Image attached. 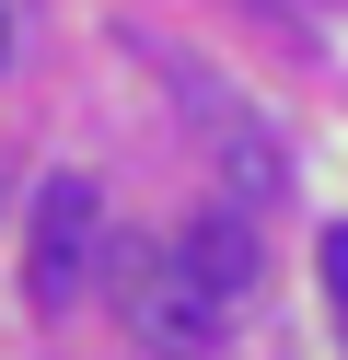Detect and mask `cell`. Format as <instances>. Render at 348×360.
<instances>
[{"mask_svg": "<svg viewBox=\"0 0 348 360\" xmlns=\"http://www.w3.org/2000/svg\"><path fill=\"white\" fill-rule=\"evenodd\" d=\"M0 70H12V24H0Z\"/></svg>", "mask_w": 348, "mask_h": 360, "instance_id": "5", "label": "cell"}, {"mask_svg": "<svg viewBox=\"0 0 348 360\" xmlns=\"http://www.w3.org/2000/svg\"><path fill=\"white\" fill-rule=\"evenodd\" d=\"M162 267H174V279L198 290V302L221 314V326L255 302V279H267V256H255V221H244V210H198V221H174Z\"/></svg>", "mask_w": 348, "mask_h": 360, "instance_id": "2", "label": "cell"}, {"mask_svg": "<svg viewBox=\"0 0 348 360\" xmlns=\"http://www.w3.org/2000/svg\"><path fill=\"white\" fill-rule=\"evenodd\" d=\"M128 326H139V337H151V349H186V360H198V349H209V337H221V314H209V302H198V290H186V279H174V267H162V256H151V279H139V302H128Z\"/></svg>", "mask_w": 348, "mask_h": 360, "instance_id": "3", "label": "cell"}, {"mask_svg": "<svg viewBox=\"0 0 348 360\" xmlns=\"http://www.w3.org/2000/svg\"><path fill=\"white\" fill-rule=\"evenodd\" d=\"M314 267H325V314H337V337H348V221H325Z\"/></svg>", "mask_w": 348, "mask_h": 360, "instance_id": "4", "label": "cell"}, {"mask_svg": "<svg viewBox=\"0 0 348 360\" xmlns=\"http://www.w3.org/2000/svg\"><path fill=\"white\" fill-rule=\"evenodd\" d=\"M93 233H105V198H93V174H46V186H35V256H23L35 314H70V302H82Z\"/></svg>", "mask_w": 348, "mask_h": 360, "instance_id": "1", "label": "cell"}]
</instances>
